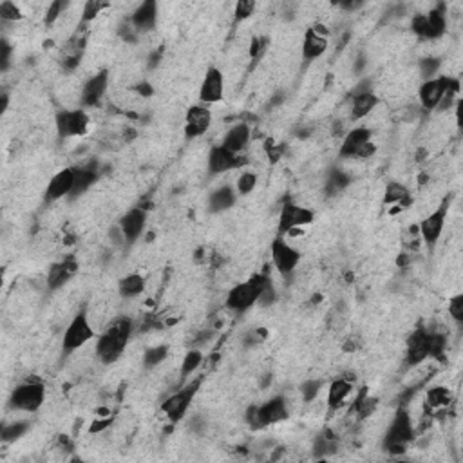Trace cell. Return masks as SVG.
I'll use <instances>...</instances> for the list:
<instances>
[{"label": "cell", "mask_w": 463, "mask_h": 463, "mask_svg": "<svg viewBox=\"0 0 463 463\" xmlns=\"http://www.w3.org/2000/svg\"><path fill=\"white\" fill-rule=\"evenodd\" d=\"M132 335V321L129 317H118L96 340V356L102 364L109 365L120 360Z\"/></svg>", "instance_id": "1"}, {"label": "cell", "mask_w": 463, "mask_h": 463, "mask_svg": "<svg viewBox=\"0 0 463 463\" xmlns=\"http://www.w3.org/2000/svg\"><path fill=\"white\" fill-rule=\"evenodd\" d=\"M414 440V425L411 420L409 411L405 409L404 405H400L393 416L391 423H389L388 431L384 434L382 447L386 453L391 456H400L404 455L407 447L411 446V441Z\"/></svg>", "instance_id": "2"}, {"label": "cell", "mask_w": 463, "mask_h": 463, "mask_svg": "<svg viewBox=\"0 0 463 463\" xmlns=\"http://www.w3.org/2000/svg\"><path fill=\"white\" fill-rule=\"evenodd\" d=\"M288 402L282 395H277V397L263 402L261 405H252L246 411V423L250 425V429L261 431V429H266L270 425L284 422V420H288Z\"/></svg>", "instance_id": "3"}, {"label": "cell", "mask_w": 463, "mask_h": 463, "mask_svg": "<svg viewBox=\"0 0 463 463\" xmlns=\"http://www.w3.org/2000/svg\"><path fill=\"white\" fill-rule=\"evenodd\" d=\"M268 279H270L268 275L257 273V275L250 277L248 281H243L234 286V288L228 291L227 301H225L228 310L234 313L248 312L250 308L259 303V298H261V294H263Z\"/></svg>", "instance_id": "4"}, {"label": "cell", "mask_w": 463, "mask_h": 463, "mask_svg": "<svg viewBox=\"0 0 463 463\" xmlns=\"http://www.w3.org/2000/svg\"><path fill=\"white\" fill-rule=\"evenodd\" d=\"M411 31L423 40H438L447 31V6L438 2L427 15L411 18Z\"/></svg>", "instance_id": "5"}, {"label": "cell", "mask_w": 463, "mask_h": 463, "mask_svg": "<svg viewBox=\"0 0 463 463\" xmlns=\"http://www.w3.org/2000/svg\"><path fill=\"white\" fill-rule=\"evenodd\" d=\"M94 328L91 324L89 317L85 310H80L71 319V322L67 324L66 331H63L62 337V356H71L73 353H76L80 349L84 344L89 342L91 339H94Z\"/></svg>", "instance_id": "6"}, {"label": "cell", "mask_w": 463, "mask_h": 463, "mask_svg": "<svg viewBox=\"0 0 463 463\" xmlns=\"http://www.w3.org/2000/svg\"><path fill=\"white\" fill-rule=\"evenodd\" d=\"M447 93H460V80L458 78H453V76L446 75H438L437 78H431V80H425L418 89V98L420 105H422L425 111H437L438 105H440L441 98L446 96Z\"/></svg>", "instance_id": "7"}, {"label": "cell", "mask_w": 463, "mask_h": 463, "mask_svg": "<svg viewBox=\"0 0 463 463\" xmlns=\"http://www.w3.org/2000/svg\"><path fill=\"white\" fill-rule=\"evenodd\" d=\"M45 386L38 380L18 384L9 395V407L22 413H36L44 405Z\"/></svg>", "instance_id": "8"}, {"label": "cell", "mask_w": 463, "mask_h": 463, "mask_svg": "<svg viewBox=\"0 0 463 463\" xmlns=\"http://www.w3.org/2000/svg\"><path fill=\"white\" fill-rule=\"evenodd\" d=\"M371 138H373V132L367 127H355V129L344 134L339 156L367 160L377 152V145H373Z\"/></svg>", "instance_id": "9"}, {"label": "cell", "mask_w": 463, "mask_h": 463, "mask_svg": "<svg viewBox=\"0 0 463 463\" xmlns=\"http://www.w3.org/2000/svg\"><path fill=\"white\" fill-rule=\"evenodd\" d=\"M203 382V377L196 380H190L187 386H183L178 393L170 395L167 400H163L161 404V411L167 414V418L172 423H178L185 418L188 407H190L192 400L196 398L197 391H199V386Z\"/></svg>", "instance_id": "10"}, {"label": "cell", "mask_w": 463, "mask_h": 463, "mask_svg": "<svg viewBox=\"0 0 463 463\" xmlns=\"http://www.w3.org/2000/svg\"><path fill=\"white\" fill-rule=\"evenodd\" d=\"M54 125H56V132L62 139L76 138V136H84L89 130V116L84 109H63L58 111L54 116Z\"/></svg>", "instance_id": "11"}, {"label": "cell", "mask_w": 463, "mask_h": 463, "mask_svg": "<svg viewBox=\"0 0 463 463\" xmlns=\"http://www.w3.org/2000/svg\"><path fill=\"white\" fill-rule=\"evenodd\" d=\"M315 221V212L308 206L297 205L294 201H286L279 214V236H288L295 228H304Z\"/></svg>", "instance_id": "12"}, {"label": "cell", "mask_w": 463, "mask_h": 463, "mask_svg": "<svg viewBox=\"0 0 463 463\" xmlns=\"http://www.w3.org/2000/svg\"><path fill=\"white\" fill-rule=\"evenodd\" d=\"M449 205H450V196H447L446 199L441 201L440 208L434 210L432 214H429L427 218L422 219L418 223V234L427 246H437V243L440 241L441 232H443V227H446Z\"/></svg>", "instance_id": "13"}, {"label": "cell", "mask_w": 463, "mask_h": 463, "mask_svg": "<svg viewBox=\"0 0 463 463\" xmlns=\"http://www.w3.org/2000/svg\"><path fill=\"white\" fill-rule=\"evenodd\" d=\"M272 263L281 275H289L301 263V252L289 245L282 236H277L272 243Z\"/></svg>", "instance_id": "14"}, {"label": "cell", "mask_w": 463, "mask_h": 463, "mask_svg": "<svg viewBox=\"0 0 463 463\" xmlns=\"http://www.w3.org/2000/svg\"><path fill=\"white\" fill-rule=\"evenodd\" d=\"M330 47V31L324 24H315V26L308 27L304 33L303 40V58L306 62H313Z\"/></svg>", "instance_id": "15"}, {"label": "cell", "mask_w": 463, "mask_h": 463, "mask_svg": "<svg viewBox=\"0 0 463 463\" xmlns=\"http://www.w3.org/2000/svg\"><path fill=\"white\" fill-rule=\"evenodd\" d=\"M246 163V158L236 154V152L228 151L225 145H214L210 149L208 158H206V165H208L210 174H225L230 170H236Z\"/></svg>", "instance_id": "16"}, {"label": "cell", "mask_w": 463, "mask_h": 463, "mask_svg": "<svg viewBox=\"0 0 463 463\" xmlns=\"http://www.w3.org/2000/svg\"><path fill=\"white\" fill-rule=\"evenodd\" d=\"M225 100V76L219 67H208L199 87V102L212 105Z\"/></svg>", "instance_id": "17"}, {"label": "cell", "mask_w": 463, "mask_h": 463, "mask_svg": "<svg viewBox=\"0 0 463 463\" xmlns=\"http://www.w3.org/2000/svg\"><path fill=\"white\" fill-rule=\"evenodd\" d=\"M210 125H212V112L206 105L197 103V105L188 107L187 116H185V125H183L185 136L188 139L201 138L210 129Z\"/></svg>", "instance_id": "18"}, {"label": "cell", "mask_w": 463, "mask_h": 463, "mask_svg": "<svg viewBox=\"0 0 463 463\" xmlns=\"http://www.w3.org/2000/svg\"><path fill=\"white\" fill-rule=\"evenodd\" d=\"M118 225H120L121 232H123L125 245H136L139 237L143 236L145 227H147V210L142 208V206H134L120 219Z\"/></svg>", "instance_id": "19"}, {"label": "cell", "mask_w": 463, "mask_h": 463, "mask_svg": "<svg viewBox=\"0 0 463 463\" xmlns=\"http://www.w3.org/2000/svg\"><path fill=\"white\" fill-rule=\"evenodd\" d=\"M76 273H78V261H76L75 255H67L62 261L51 264L47 277H45L47 288H50L51 291L63 288Z\"/></svg>", "instance_id": "20"}, {"label": "cell", "mask_w": 463, "mask_h": 463, "mask_svg": "<svg viewBox=\"0 0 463 463\" xmlns=\"http://www.w3.org/2000/svg\"><path fill=\"white\" fill-rule=\"evenodd\" d=\"M109 87V71H100L94 76H91L89 80L85 82L84 87H82L80 94V102L84 107H96L100 102L103 100L105 93H107Z\"/></svg>", "instance_id": "21"}, {"label": "cell", "mask_w": 463, "mask_h": 463, "mask_svg": "<svg viewBox=\"0 0 463 463\" xmlns=\"http://www.w3.org/2000/svg\"><path fill=\"white\" fill-rule=\"evenodd\" d=\"M427 328H416L413 333L409 335V339H407V349H405V360L411 367L414 365H420L422 362H425L429 356V342H427Z\"/></svg>", "instance_id": "22"}, {"label": "cell", "mask_w": 463, "mask_h": 463, "mask_svg": "<svg viewBox=\"0 0 463 463\" xmlns=\"http://www.w3.org/2000/svg\"><path fill=\"white\" fill-rule=\"evenodd\" d=\"M73 183H75V167H66V169L58 170L45 187V201L53 203V201L69 197Z\"/></svg>", "instance_id": "23"}, {"label": "cell", "mask_w": 463, "mask_h": 463, "mask_svg": "<svg viewBox=\"0 0 463 463\" xmlns=\"http://www.w3.org/2000/svg\"><path fill=\"white\" fill-rule=\"evenodd\" d=\"M100 176H102V174H100L98 163H96V161H93L89 165L75 167V183H73L71 194H69L67 199L75 201L78 199V197L84 196L85 192L89 190L94 183H98Z\"/></svg>", "instance_id": "24"}, {"label": "cell", "mask_w": 463, "mask_h": 463, "mask_svg": "<svg viewBox=\"0 0 463 463\" xmlns=\"http://www.w3.org/2000/svg\"><path fill=\"white\" fill-rule=\"evenodd\" d=\"M130 24L138 33L152 31L158 24V2L156 0H143L129 17Z\"/></svg>", "instance_id": "25"}, {"label": "cell", "mask_w": 463, "mask_h": 463, "mask_svg": "<svg viewBox=\"0 0 463 463\" xmlns=\"http://www.w3.org/2000/svg\"><path fill=\"white\" fill-rule=\"evenodd\" d=\"M237 203V192L236 187L232 185H223V187L215 188L208 196L206 206H208L210 214H223L227 210L234 208Z\"/></svg>", "instance_id": "26"}, {"label": "cell", "mask_w": 463, "mask_h": 463, "mask_svg": "<svg viewBox=\"0 0 463 463\" xmlns=\"http://www.w3.org/2000/svg\"><path fill=\"white\" fill-rule=\"evenodd\" d=\"M250 139H252V129H250L248 123L241 121V123L232 125L230 129L227 130L221 145H225L228 151L241 154L250 145Z\"/></svg>", "instance_id": "27"}, {"label": "cell", "mask_w": 463, "mask_h": 463, "mask_svg": "<svg viewBox=\"0 0 463 463\" xmlns=\"http://www.w3.org/2000/svg\"><path fill=\"white\" fill-rule=\"evenodd\" d=\"M145 286H147V281H145V277L142 275L139 272H132L129 275L121 277L120 281H118V295L121 298H136L145 291Z\"/></svg>", "instance_id": "28"}, {"label": "cell", "mask_w": 463, "mask_h": 463, "mask_svg": "<svg viewBox=\"0 0 463 463\" xmlns=\"http://www.w3.org/2000/svg\"><path fill=\"white\" fill-rule=\"evenodd\" d=\"M411 203H413V196H411V190L405 187L404 183L389 181L388 185H386V190H384V205H400L402 208H404V206H409Z\"/></svg>", "instance_id": "29"}, {"label": "cell", "mask_w": 463, "mask_h": 463, "mask_svg": "<svg viewBox=\"0 0 463 463\" xmlns=\"http://www.w3.org/2000/svg\"><path fill=\"white\" fill-rule=\"evenodd\" d=\"M353 391V382L347 379H335L328 388V409L335 411L339 409L340 405L346 402V398L351 395Z\"/></svg>", "instance_id": "30"}, {"label": "cell", "mask_w": 463, "mask_h": 463, "mask_svg": "<svg viewBox=\"0 0 463 463\" xmlns=\"http://www.w3.org/2000/svg\"><path fill=\"white\" fill-rule=\"evenodd\" d=\"M380 98L373 91L370 93H360L353 94L351 96V118L353 120H362L365 116L370 114L377 105H379Z\"/></svg>", "instance_id": "31"}, {"label": "cell", "mask_w": 463, "mask_h": 463, "mask_svg": "<svg viewBox=\"0 0 463 463\" xmlns=\"http://www.w3.org/2000/svg\"><path fill=\"white\" fill-rule=\"evenodd\" d=\"M351 181L353 178L346 172V170L333 169L330 174H328V178H326L324 194L328 197L339 196L340 192H344L349 185H351Z\"/></svg>", "instance_id": "32"}, {"label": "cell", "mask_w": 463, "mask_h": 463, "mask_svg": "<svg viewBox=\"0 0 463 463\" xmlns=\"http://www.w3.org/2000/svg\"><path fill=\"white\" fill-rule=\"evenodd\" d=\"M337 449H339V438L335 437V432L328 431V429L322 431L313 441V455H315V458H326V456L335 455Z\"/></svg>", "instance_id": "33"}, {"label": "cell", "mask_w": 463, "mask_h": 463, "mask_svg": "<svg viewBox=\"0 0 463 463\" xmlns=\"http://www.w3.org/2000/svg\"><path fill=\"white\" fill-rule=\"evenodd\" d=\"M201 364H203V353H201L199 349H196V347H194V349H188V351L185 353V356H183L181 367H179L181 379L187 380L188 377H192V374L199 370Z\"/></svg>", "instance_id": "34"}, {"label": "cell", "mask_w": 463, "mask_h": 463, "mask_svg": "<svg viewBox=\"0 0 463 463\" xmlns=\"http://www.w3.org/2000/svg\"><path fill=\"white\" fill-rule=\"evenodd\" d=\"M167 356H169V346L167 344L149 347L143 353V367L145 370H154V367H158V365L167 360Z\"/></svg>", "instance_id": "35"}, {"label": "cell", "mask_w": 463, "mask_h": 463, "mask_svg": "<svg viewBox=\"0 0 463 463\" xmlns=\"http://www.w3.org/2000/svg\"><path fill=\"white\" fill-rule=\"evenodd\" d=\"M27 431H29V422L4 423L0 429V440L2 443H13V441L20 440Z\"/></svg>", "instance_id": "36"}, {"label": "cell", "mask_w": 463, "mask_h": 463, "mask_svg": "<svg viewBox=\"0 0 463 463\" xmlns=\"http://www.w3.org/2000/svg\"><path fill=\"white\" fill-rule=\"evenodd\" d=\"M427 342H429V356L437 358V360H443L447 351V337L438 331H429L427 333Z\"/></svg>", "instance_id": "37"}, {"label": "cell", "mask_w": 463, "mask_h": 463, "mask_svg": "<svg viewBox=\"0 0 463 463\" xmlns=\"http://www.w3.org/2000/svg\"><path fill=\"white\" fill-rule=\"evenodd\" d=\"M322 389V380L321 379H306L304 382H301L298 386V391H301V397L306 404H312L319 395H321Z\"/></svg>", "instance_id": "38"}, {"label": "cell", "mask_w": 463, "mask_h": 463, "mask_svg": "<svg viewBox=\"0 0 463 463\" xmlns=\"http://www.w3.org/2000/svg\"><path fill=\"white\" fill-rule=\"evenodd\" d=\"M418 67H420V75H422L423 82H425L431 80V78H437L438 71H440L441 67V62L440 58L437 56H425L420 60Z\"/></svg>", "instance_id": "39"}, {"label": "cell", "mask_w": 463, "mask_h": 463, "mask_svg": "<svg viewBox=\"0 0 463 463\" xmlns=\"http://www.w3.org/2000/svg\"><path fill=\"white\" fill-rule=\"evenodd\" d=\"M257 187V176L255 172H243L236 181L237 196H248Z\"/></svg>", "instance_id": "40"}, {"label": "cell", "mask_w": 463, "mask_h": 463, "mask_svg": "<svg viewBox=\"0 0 463 463\" xmlns=\"http://www.w3.org/2000/svg\"><path fill=\"white\" fill-rule=\"evenodd\" d=\"M24 13L22 9L18 8L15 2H0V20L2 22H18V20H22Z\"/></svg>", "instance_id": "41"}, {"label": "cell", "mask_w": 463, "mask_h": 463, "mask_svg": "<svg viewBox=\"0 0 463 463\" xmlns=\"http://www.w3.org/2000/svg\"><path fill=\"white\" fill-rule=\"evenodd\" d=\"M255 8H257V4H255L254 0H239V2H236V6H234V22L239 24L248 20L254 15Z\"/></svg>", "instance_id": "42"}, {"label": "cell", "mask_w": 463, "mask_h": 463, "mask_svg": "<svg viewBox=\"0 0 463 463\" xmlns=\"http://www.w3.org/2000/svg\"><path fill=\"white\" fill-rule=\"evenodd\" d=\"M450 400V393L447 388H441V386H437V388H431L427 391V404L431 407H443V405L449 404Z\"/></svg>", "instance_id": "43"}, {"label": "cell", "mask_w": 463, "mask_h": 463, "mask_svg": "<svg viewBox=\"0 0 463 463\" xmlns=\"http://www.w3.org/2000/svg\"><path fill=\"white\" fill-rule=\"evenodd\" d=\"M109 8L107 2H98V0H87L84 4V9H82V22H91L94 18L98 17L102 13L103 9Z\"/></svg>", "instance_id": "44"}, {"label": "cell", "mask_w": 463, "mask_h": 463, "mask_svg": "<svg viewBox=\"0 0 463 463\" xmlns=\"http://www.w3.org/2000/svg\"><path fill=\"white\" fill-rule=\"evenodd\" d=\"M377 405H379V400L373 397H367V393H364V395H360L358 400L355 402V409L360 418H365V416H370V414L377 409Z\"/></svg>", "instance_id": "45"}, {"label": "cell", "mask_w": 463, "mask_h": 463, "mask_svg": "<svg viewBox=\"0 0 463 463\" xmlns=\"http://www.w3.org/2000/svg\"><path fill=\"white\" fill-rule=\"evenodd\" d=\"M67 6L69 4L63 2V0H54V2H51V6L47 8V11H45V24L51 26L54 20H58V17L62 15V11L67 8Z\"/></svg>", "instance_id": "46"}, {"label": "cell", "mask_w": 463, "mask_h": 463, "mask_svg": "<svg viewBox=\"0 0 463 463\" xmlns=\"http://www.w3.org/2000/svg\"><path fill=\"white\" fill-rule=\"evenodd\" d=\"M449 315L456 322H463V294H458L449 298Z\"/></svg>", "instance_id": "47"}, {"label": "cell", "mask_w": 463, "mask_h": 463, "mask_svg": "<svg viewBox=\"0 0 463 463\" xmlns=\"http://www.w3.org/2000/svg\"><path fill=\"white\" fill-rule=\"evenodd\" d=\"M118 35H120L125 42H130V44H136V42H138V35H139V33L136 31V27H134L132 24H130L129 18H127L125 22H121L120 29H118Z\"/></svg>", "instance_id": "48"}, {"label": "cell", "mask_w": 463, "mask_h": 463, "mask_svg": "<svg viewBox=\"0 0 463 463\" xmlns=\"http://www.w3.org/2000/svg\"><path fill=\"white\" fill-rule=\"evenodd\" d=\"M11 54H13V47L9 45L6 38H2L0 40V69L2 71H8L9 63H11Z\"/></svg>", "instance_id": "49"}, {"label": "cell", "mask_w": 463, "mask_h": 463, "mask_svg": "<svg viewBox=\"0 0 463 463\" xmlns=\"http://www.w3.org/2000/svg\"><path fill=\"white\" fill-rule=\"evenodd\" d=\"M275 298H277V294H275V288H273V282H272V279H268L266 286H264V289H263V294H261V298H259V303L263 304V306H270Z\"/></svg>", "instance_id": "50"}, {"label": "cell", "mask_w": 463, "mask_h": 463, "mask_svg": "<svg viewBox=\"0 0 463 463\" xmlns=\"http://www.w3.org/2000/svg\"><path fill=\"white\" fill-rule=\"evenodd\" d=\"M268 45V40L264 38V36H255L254 40H252V47H250V54H252V58H261L263 56L264 50H266Z\"/></svg>", "instance_id": "51"}, {"label": "cell", "mask_w": 463, "mask_h": 463, "mask_svg": "<svg viewBox=\"0 0 463 463\" xmlns=\"http://www.w3.org/2000/svg\"><path fill=\"white\" fill-rule=\"evenodd\" d=\"M134 91H136L139 96H143V98H149V96L154 94V87H152L149 82H139V84H136L134 85Z\"/></svg>", "instance_id": "52"}, {"label": "cell", "mask_w": 463, "mask_h": 463, "mask_svg": "<svg viewBox=\"0 0 463 463\" xmlns=\"http://www.w3.org/2000/svg\"><path fill=\"white\" fill-rule=\"evenodd\" d=\"M109 236H111V241L114 243V245L121 246L125 245V237H123V232H121L120 225H116V227H111V232H109Z\"/></svg>", "instance_id": "53"}, {"label": "cell", "mask_w": 463, "mask_h": 463, "mask_svg": "<svg viewBox=\"0 0 463 463\" xmlns=\"http://www.w3.org/2000/svg\"><path fill=\"white\" fill-rule=\"evenodd\" d=\"M111 416H107V418H96L93 422V425H91V429L89 431L91 432H100V431H103V429L107 427V425H111Z\"/></svg>", "instance_id": "54"}, {"label": "cell", "mask_w": 463, "mask_h": 463, "mask_svg": "<svg viewBox=\"0 0 463 463\" xmlns=\"http://www.w3.org/2000/svg\"><path fill=\"white\" fill-rule=\"evenodd\" d=\"M365 67H367V56L365 54H358L355 60V66H353V71L355 75H362L365 71Z\"/></svg>", "instance_id": "55"}, {"label": "cell", "mask_w": 463, "mask_h": 463, "mask_svg": "<svg viewBox=\"0 0 463 463\" xmlns=\"http://www.w3.org/2000/svg\"><path fill=\"white\" fill-rule=\"evenodd\" d=\"M160 62H161V51L156 50L154 53H151V56H149V67L154 69V67L160 66Z\"/></svg>", "instance_id": "56"}, {"label": "cell", "mask_w": 463, "mask_h": 463, "mask_svg": "<svg viewBox=\"0 0 463 463\" xmlns=\"http://www.w3.org/2000/svg\"><path fill=\"white\" fill-rule=\"evenodd\" d=\"M0 102H2V107H0V112H2V114H6V111H8V107H9V94L8 93L2 94V96H0Z\"/></svg>", "instance_id": "57"}]
</instances>
